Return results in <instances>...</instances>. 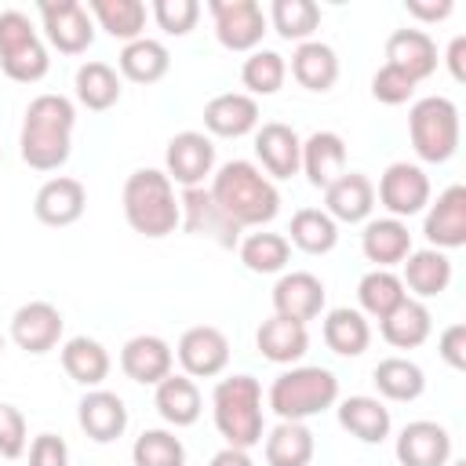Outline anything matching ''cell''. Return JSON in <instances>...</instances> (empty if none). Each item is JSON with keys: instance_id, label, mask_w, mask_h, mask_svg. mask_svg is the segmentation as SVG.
Listing matches in <instances>:
<instances>
[{"instance_id": "obj_1", "label": "cell", "mask_w": 466, "mask_h": 466, "mask_svg": "<svg viewBox=\"0 0 466 466\" xmlns=\"http://www.w3.org/2000/svg\"><path fill=\"white\" fill-rule=\"evenodd\" d=\"M73 127H76V109L66 95H36L25 106L22 116V135H18V153L33 171H58L69 153H73Z\"/></svg>"}, {"instance_id": "obj_2", "label": "cell", "mask_w": 466, "mask_h": 466, "mask_svg": "<svg viewBox=\"0 0 466 466\" xmlns=\"http://www.w3.org/2000/svg\"><path fill=\"white\" fill-rule=\"evenodd\" d=\"M208 193L215 197V204L240 226H266L277 218L280 211V193L273 186L269 175H262V167H255L251 160H226L215 175Z\"/></svg>"}, {"instance_id": "obj_3", "label": "cell", "mask_w": 466, "mask_h": 466, "mask_svg": "<svg viewBox=\"0 0 466 466\" xmlns=\"http://www.w3.org/2000/svg\"><path fill=\"white\" fill-rule=\"evenodd\" d=\"M124 218L135 233H142L149 240L175 233L182 222V211H178V197H175L171 178L157 167L131 171L124 182Z\"/></svg>"}, {"instance_id": "obj_4", "label": "cell", "mask_w": 466, "mask_h": 466, "mask_svg": "<svg viewBox=\"0 0 466 466\" xmlns=\"http://www.w3.org/2000/svg\"><path fill=\"white\" fill-rule=\"evenodd\" d=\"M215 430L226 437V448H255L262 444V386L255 375H229L215 382L211 393Z\"/></svg>"}, {"instance_id": "obj_5", "label": "cell", "mask_w": 466, "mask_h": 466, "mask_svg": "<svg viewBox=\"0 0 466 466\" xmlns=\"http://www.w3.org/2000/svg\"><path fill=\"white\" fill-rule=\"evenodd\" d=\"M339 400V379L335 371L320 364H302L291 371H280L269 386V408L280 422H306Z\"/></svg>"}, {"instance_id": "obj_6", "label": "cell", "mask_w": 466, "mask_h": 466, "mask_svg": "<svg viewBox=\"0 0 466 466\" xmlns=\"http://www.w3.org/2000/svg\"><path fill=\"white\" fill-rule=\"evenodd\" d=\"M411 149L426 164H444L459 149V109L444 95H426L408 109Z\"/></svg>"}, {"instance_id": "obj_7", "label": "cell", "mask_w": 466, "mask_h": 466, "mask_svg": "<svg viewBox=\"0 0 466 466\" xmlns=\"http://www.w3.org/2000/svg\"><path fill=\"white\" fill-rule=\"evenodd\" d=\"M0 69L15 84H36L47 76L51 58L44 40L36 36L29 15L22 11H0Z\"/></svg>"}, {"instance_id": "obj_8", "label": "cell", "mask_w": 466, "mask_h": 466, "mask_svg": "<svg viewBox=\"0 0 466 466\" xmlns=\"http://www.w3.org/2000/svg\"><path fill=\"white\" fill-rule=\"evenodd\" d=\"M44 36L62 55H84L95 44V22L84 4L76 0H40L36 4Z\"/></svg>"}, {"instance_id": "obj_9", "label": "cell", "mask_w": 466, "mask_h": 466, "mask_svg": "<svg viewBox=\"0 0 466 466\" xmlns=\"http://www.w3.org/2000/svg\"><path fill=\"white\" fill-rule=\"evenodd\" d=\"M215 36L226 51H258L266 36V11L255 0H208Z\"/></svg>"}, {"instance_id": "obj_10", "label": "cell", "mask_w": 466, "mask_h": 466, "mask_svg": "<svg viewBox=\"0 0 466 466\" xmlns=\"http://www.w3.org/2000/svg\"><path fill=\"white\" fill-rule=\"evenodd\" d=\"M164 175L182 189L204 186V178L215 175V142L204 131H178L164 149Z\"/></svg>"}, {"instance_id": "obj_11", "label": "cell", "mask_w": 466, "mask_h": 466, "mask_svg": "<svg viewBox=\"0 0 466 466\" xmlns=\"http://www.w3.org/2000/svg\"><path fill=\"white\" fill-rule=\"evenodd\" d=\"M178 211H182V222H178V226H182L186 233L208 237V240H215L218 248H237V244H240V226L215 204V197H211L204 186L182 189Z\"/></svg>"}, {"instance_id": "obj_12", "label": "cell", "mask_w": 466, "mask_h": 466, "mask_svg": "<svg viewBox=\"0 0 466 466\" xmlns=\"http://www.w3.org/2000/svg\"><path fill=\"white\" fill-rule=\"evenodd\" d=\"M379 204L390 211V218H411L430 204V178L419 164L397 160L379 178Z\"/></svg>"}, {"instance_id": "obj_13", "label": "cell", "mask_w": 466, "mask_h": 466, "mask_svg": "<svg viewBox=\"0 0 466 466\" xmlns=\"http://www.w3.org/2000/svg\"><path fill=\"white\" fill-rule=\"evenodd\" d=\"M175 357L182 364V375H189V379H215L229 364V339L218 328H211V324H197V328L182 331V339L175 346Z\"/></svg>"}, {"instance_id": "obj_14", "label": "cell", "mask_w": 466, "mask_h": 466, "mask_svg": "<svg viewBox=\"0 0 466 466\" xmlns=\"http://www.w3.org/2000/svg\"><path fill=\"white\" fill-rule=\"evenodd\" d=\"M422 237L437 251H451L466 244V186H448L433 204H426Z\"/></svg>"}, {"instance_id": "obj_15", "label": "cell", "mask_w": 466, "mask_h": 466, "mask_svg": "<svg viewBox=\"0 0 466 466\" xmlns=\"http://www.w3.org/2000/svg\"><path fill=\"white\" fill-rule=\"evenodd\" d=\"M62 328H66V320H62L58 306L36 299V302H25V306L15 309V317H11V342L18 350L40 357V353H47V350H55L62 342Z\"/></svg>"}, {"instance_id": "obj_16", "label": "cell", "mask_w": 466, "mask_h": 466, "mask_svg": "<svg viewBox=\"0 0 466 466\" xmlns=\"http://www.w3.org/2000/svg\"><path fill=\"white\" fill-rule=\"evenodd\" d=\"M400 466H448L451 462V433L433 419H415L397 437Z\"/></svg>"}, {"instance_id": "obj_17", "label": "cell", "mask_w": 466, "mask_h": 466, "mask_svg": "<svg viewBox=\"0 0 466 466\" xmlns=\"http://www.w3.org/2000/svg\"><path fill=\"white\" fill-rule=\"evenodd\" d=\"M273 313L288 317V320H299V324L317 320L324 313V280L306 273V269L284 273L273 284Z\"/></svg>"}, {"instance_id": "obj_18", "label": "cell", "mask_w": 466, "mask_h": 466, "mask_svg": "<svg viewBox=\"0 0 466 466\" xmlns=\"http://www.w3.org/2000/svg\"><path fill=\"white\" fill-rule=\"evenodd\" d=\"M255 157L262 160L266 175L273 178H291L302 167V138L295 135V127L269 120L262 127H255Z\"/></svg>"}, {"instance_id": "obj_19", "label": "cell", "mask_w": 466, "mask_h": 466, "mask_svg": "<svg viewBox=\"0 0 466 466\" xmlns=\"http://www.w3.org/2000/svg\"><path fill=\"white\" fill-rule=\"evenodd\" d=\"M76 422L95 444H109L127 430V404L113 390H87L76 404Z\"/></svg>"}, {"instance_id": "obj_20", "label": "cell", "mask_w": 466, "mask_h": 466, "mask_svg": "<svg viewBox=\"0 0 466 466\" xmlns=\"http://www.w3.org/2000/svg\"><path fill=\"white\" fill-rule=\"evenodd\" d=\"M87 208V189L69 178V175H58V178H47L36 197H33V215L44 222V226H73Z\"/></svg>"}, {"instance_id": "obj_21", "label": "cell", "mask_w": 466, "mask_h": 466, "mask_svg": "<svg viewBox=\"0 0 466 466\" xmlns=\"http://www.w3.org/2000/svg\"><path fill=\"white\" fill-rule=\"evenodd\" d=\"M171 364H175V350L160 335H135L120 350L124 375L131 382H142V386H157L160 379H167L171 375Z\"/></svg>"}, {"instance_id": "obj_22", "label": "cell", "mask_w": 466, "mask_h": 466, "mask_svg": "<svg viewBox=\"0 0 466 466\" xmlns=\"http://www.w3.org/2000/svg\"><path fill=\"white\" fill-rule=\"evenodd\" d=\"M204 127L218 138H244L258 127V102L244 91H222L204 106Z\"/></svg>"}, {"instance_id": "obj_23", "label": "cell", "mask_w": 466, "mask_h": 466, "mask_svg": "<svg viewBox=\"0 0 466 466\" xmlns=\"http://www.w3.org/2000/svg\"><path fill=\"white\" fill-rule=\"evenodd\" d=\"M375 208V186L360 171H342L328 189H324V211L335 222H368Z\"/></svg>"}, {"instance_id": "obj_24", "label": "cell", "mask_w": 466, "mask_h": 466, "mask_svg": "<svg viewBox=\"0 0 466 466\" xmlns=\"http://www.w3.org/2000/svg\"><path fill=\"white\" fill-rule=\"evenodd\" d=\"M386 62L408 73L415 84L437 73V44L426 29H397L386 40Z\"/></svg>"}, {"instance_id": "obj_25", "label": "cell", "mask_w": 466, "mask_h": 466, "mask_svg": "<svg viewBox=\"0 0 466 466\" xmlns=\"http://www.w3.org/2000/svg\"><path fill=\"white\" fill-rule=\"evenodd\" d=\"M335 411H339V426H342L350 437H357L360 444H382V441L390 437L393 419H390V408H386L379 397L353 393V397H346Z\"/></svg>"}, {"instance_id": "obj_26", "label": "cell", "mask_w": 466, "mask_h": 466, "mask_svg": "<svg viewBox=\"0 0 466 466\" xmlns=\"http://www.w3.org/2000/svg\"><path fill=\"white\" fill-rule=\"evenodd\" d=\"M360 251L368 262H375V269L400 266L411 255V233L400 218H371L360 233Z\"/></svg>"}, {"instance_id": "obj_27", "label": "cell", "mask_w": 466, "mask_h": 466, "mask_svg": "<svg viewBox=\"0 0 466 466\" xmlns=\"http://www.w3.org/2000/svg\"><path fill=\"white\" fill-rule=\"evenodd\" d=\"M404 273H400V284L404 291H411L419 302L422 299H437L441 291H448L451 284V258L437 248H422V251H411L404 262Z\"/></svg>"}, {"instance_id": "obj_28", "label": "cell", "mask_w": 466, "mask_h": 466, "mask_svg": "<svg viewBox=\"0 0 466 466\" xmlns=\"http://www.w3.org/2000/svg\"><path fill=\"white\" fill-rule=\"evenodd\" d=\"M299 171H306L309 186L328 189L346 171V142H342V135H335V131H313L302 142V167Z\"/></svg>"}, {"instance_id": "obj_29", "label": "cell", "mask_w": 466, "mask_h": 466, "mask_svg": "<svg viewBox=\"0 0 466 466\" xmlns=\"http://www.w3.org/2000/svg\"><path fill=\"white\" fill-rule=\"evenodd\" d=\"M255 346H258V353H262L266 360H273V364H295V360H302L306 350H309V331H306V324L273 313L269 320L258 324Z\"/></svg>"}, {"instance_id": "obj_30", "label": "cell", "mask_w": 466, "mask_h": 466, "mask_svg": "<svg viewBox=\"0 0 466 466\" xmlns=\"http://www.w3.org/2000/svg\"><path fill=\"white\" fill-rule=\"evenodd\" d=\"M291 76L306 91H331L339 80V55L324 40H306L291 51Z\"/></svg>"}, {"instance_id": "obj_31", "label": "cell", "mask_w": 466, "mask_h": 466, "mask_svg": "<svg viewBox=\"0 0 466 466\" xmlns=\"http://www.w3.org/2000/svg\"><path fill=\"white\" fill-rule=\"evenodd\" d=\"M153 404H157L160 419H164L167 426H175V430H178V426H193V422L200 419V411H204L197 382H193L189 375H175V371L157 382Z\"/></svg>"}, {"instance_id": "obj_32", "label": "cell", "mask_w": 466, "mask_h": 466, "mask_svg": "<svg viewBox=\"0 0 466 466\" xmlns=\"http://www.w3.org/2000/svg\"><path fill=\"white\" fill-rule=\"evenodd\" d=\"M379 328H382V339H386L393 350H415V346H422V342L430 339L433 317H430L426 302H419V299L408 295L393 313H386V317L379 320Z\"/></svg>"}, {"instance_id": "obj_33", "label": "cell", "mask_w": 466, "mask_h": 466, "mask_svg": "<svg viewBox=\"0 0 466 466\" xmlns=\"http://www.w3.org/2000/svg\"><path fill=\"white\" fill-rule=\"evenodd\" d=\"M116 66H120V76H127L131 84H157V80L167 76L171 55L160 40L138 36V40L124 44V51L116 55Z\"/></svg>"}, {"instance_id": "obj_34", "label": "cell", "mask_w": 466, "mask_h": 466, "mask_svg": "<svg viewBox=\"0 0 466 466\" xmlns=\"http://www.w3.org/2000/svg\"><path fill=\"white\" fill-rule=\"evenodd\" d=\"M62 368L73 382L87 386V390H98L109 375V353L98 339H87V335H73L66 346H62Z\"/></svg>"}, {"instance_id": "obj_35", "label": "cell", "mask_w": 466, "mask_h": 466, "mask_svg": "<svg viewBox=\"0 0 466 466\" xmlns=\"http://www.w3.org/2000/svg\"><path fill=\"white\" fill-rule=\"evenodd\" d=\"M371 382L379 390V397L386 400H397V404H408V400H419L422 390H426V375L415 360L408 357H382L371 371Z\"/></svg>"}, {"instance_id": "obj_36", "label": "cell", "mask_w": 466, "mask_h": 466, "mask_svg": "<svg viewBox=\"0 0 466 466\" xmlns=\"http://www.w3.org/2000/svg\"><path fill=\"white\" fill-rule=\"evenodd\" d=\"M288 244H295L306 255H328L339 244V222L324 208H299L288 226Z\"/></svg>"}, {"instance_id": "obj_37", "label": "cell", "mask_w": 466, "mask_h": 466, "mask_svg": "<svg viewBox=\"0 0 466 466\" xmlns=\"http://www.w3.org/2000/svg\"><path fill=\"white\" fill-rule=\"evenodd\" d=\"M324 342L339 357H360L368 350V342H371L368 317L360 309H350V306L328 309V317H324Z\"/></svg>"}, {"instance_id": "obj_38", "label": "cell", "mask_w": 466, "mask_h": 466, "mask_svg": "<svg viewBox=\"0 0 466 466\" xmlns=\"http://www.w3.org/2000/svg\"><path fill=\"white\" fill-rule=\"evenodd\" d=\"M87 15L113 36V40H138L146 29V4L142 0H87Z\"/></svg>"}, {"instance_id": "obj_39", "label": "cell", "mask_w": 466, "mask_h": 466, "mask_svg": "<svg viewBox=\"0 0 466 466\" xmlns=\"http://www.w3.org/2000/svg\"><path fill=\"white\" fill-rule=\"evenodd\" d=\"M73 87H76V102L87 106L91 113H106L120 102V76L109 62H84L76 69Z\"/></svg>"}, {"instance_id": "obj_40", "label": "cell", "mask_w": 466, "mask_h": 466, "mask_svg": "<svg viewBox=\"0 0 466 466\" xmlns=\"http://www.w3.org/2000/svg\"><path fill=\"white\" fill-rule=\"evenodd\" d=\"M269 466H309L313 462V433L306 422H277L266 437Z\"/></svg>"}, {"instance_id": "obj_41", "label": "cell", "mask_w": 466, "mask_h": 466, "mask_svg": "<svg viewBox=\"0 0 466 466\" xmlns=\"http://www.w3.org/2000/svg\"><path fill=\"white\" fill-rule=\"evenodd\" d=\"M404 299H408V291H404V284H400V277L393 269H371L357 284L360 313L364 317H375V320H382L386 313H393Z\"/></svg>"}, {"instance_id": "obj_42", "label": "cell", "mask_w": 466, "mask_h": 466, "mask_svg": "<svg viewBox=\"0 0 466 466\" xmlns=\"http://www.w3.org/2000/svg\"><path fill=\"white\" fill-rule=\"evenodd\" d=\"M266 22L277 29V36L306 44L320 29V7L313 0H273Z\"/></svg>"}, {"instance_id": "obj_43", "label": "cell", "mask_w": 466, "mask_h": 466, "mask_svg": "<svg viewBox=\"0 0 466 466\" xmlns=\"http://www.w3.org/2000/svg\"><path fill=\"white\" fill-rule=\"evenodd\" d=\"M237 251H240V262L251 269V273H280L284 266H288V258H291V244H288V237L284 233H248L240 244H237Z\"/></svg>"}, {"instance_id": "obj_44", "label": "cell", "mask_w": 466, "mask_h": 466, "mask_svg": "<svg viewBox=\"0 0 466 466\" xmlns=\"http://www.w3.org/2000/svg\"><path fill=\"white\" fill-rule=\"evenodd\" d=\"M284 76H288V62H284V55H277V51H269V47H258V51H251L248 58H244V66H240V84L248 87L244 95H277L280 87H284Z\"/></svg>"}, {"instance_id": "obj_45", "label": "cell", "mask_w": 466, "mask_h": 466, "mask_svg": "<svg viewBox=\"0 0 466 466\" xmlns=\"http://www.w3.org/2000/svg\"><path fill=\"white\" fill-rule=\"evenodd\" d=\"M135 466H186V444L171 430H142L131 444Z\"/></svg>"}, {"instance_id": "obj_46", "label": "cell", "mask_w": 466, "mask_h": 466, "mask_svg": "<svg viewBox=\"0 0 466 466\" xmlns=\"http://www.w3.org/2000/svg\"><path fill=\"white\" fill-rule=\"evenodd\" d=\"M200 18V4L197 0H153V22L167 33V36H186Z\"/></svg>"}, {"instance_id": "obj_47", "label": "cell", "mask_w": 466, "mask_h": 466, "mask_svg": "<svg viewBox=\"0 0 466 466\" xmlns=\"http://www.w3.org/2000/svg\"><path fill=\"white\" fill-rule=\"evenodd\" d=\"M411 95H415V80L408 73H400L390 62L375 69V76H371V98L375 102H382V106H404Z\"/></svg>"}, {"instance_id": "obj_48", "label": "cell", "mask_w": 466, "mask_h": 466, "mask_svg": "<svg viewBox=\"0 0 466 466\" xmlns=\"http://www.w3.org/2000/svg\"><path fill=\"white\" fill-rule=\"evenodd\" d=\"M25 451V415L15 404H0V455L18 459Z\"/></svg>"}, {"instance_id": "obj_49", "label": "cell", "mask_w": 466, "mask_h": 466, "mask_svg": "<svg viewBox=\"0 0 466 466\" xmlns=\"http://www.w3.org/2000/svg\"><path fill=\"white\" fill-rule=\"evenodd\" d=\"M29 466H69V448L58 433H40L29 444Z\"/></svg>"}, {"instance_id": "obj_50", "label": "cell", "mask_w": 466, "mask_h": 466, "mask_svg": "<svg viewBox=\"0 0 466 466\" xmlns=\"http://www.w3.org/2000/svg\"><path fill=\"white\" fill-rule=\"evenodd\" d=\"M437 353H441V360L448 368L462 371L466 368V324H448L441 331V339H437Z\"/></svg>"}, {"instance_id": "obj_51", "label": "cell", "mask_w": 466, "mask_h": 466, "mask_svg": "<svg viewBox=\"0 0 466 466\" xmlns=\"http://www.w3.org/2000/svg\"><path fill=\"white\" fill-rule=\"evenodd\" d=\"M404 11L419 22H444L455 11V4L451 0H404Z\"/></svg>"}, {"instance_id": "obj_52", "label": "cell", "mask_w": 466, "mask_h": 466, "mask_svg": "<svg viewBox=\"0 0 466 466\" xmlns=\"http://www.w3.org/2000/svg\"><path fill=\"white\" fill-rule=\"evenodd\" d=\"M444 62H448V73H451V80H466V36H455L451 44H448V55H444Z\"/></svg>"}, {"instance_id": "obj_53", "label": "cell", "mask_w": 466, "mask_h": 466, "mask_svg": "<svg viewBox=\"0 0 466 466\" xmlns=\"http://www.w3.org/2000/svg\"><path fill=\"white\" fill-rule=\"evenodd\" d=\"M208 466H255V462H251V455L240 451V448H222V451L211 455Z\"/></svg>"}, {"instance_id": "obj_54", "label": "cell", "mask_w": 466, "mask_h": 466, "mask_svg": "<svg viewBox=\"0 0 466 466\" xmlns=\"http://www.w3.org/2000/svg\"><path fill=\"white\" fill-rule=\"evenodd\" d=\"M448 466H466V462H462V459H455V462H448Z\"/></svg>"}, {"instance_id": "obj_55", "label": "cell", "mask_w": 466, "mask_h": 466, "mask_svg": "<svg viewBox=\"0 0 466 466\" xmlns=\"http://www.w3.org/2000/svg\"><path fill=\"white\" fill-rule=\"evenodd\" d=\"M0 353H4V335H0Z\"/></svg>"}, {"instance_id": "obj_56", "label": "cell", "mask_w": 466, "mask_h": 466, "mask_svg": "<svg viewBox=\"0 0 466 466\" xmlns=\"http://www.w3.org/2000/svg\"><path fill=\"white\" fill-rule=\"evenodd\" d=\"M0 157H4V153H0Z\"/></svg>"}]
</instances>
